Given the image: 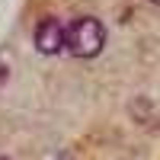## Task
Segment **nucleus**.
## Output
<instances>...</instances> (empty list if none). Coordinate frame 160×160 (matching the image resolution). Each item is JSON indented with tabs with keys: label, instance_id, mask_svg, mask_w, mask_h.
<instances>
[{
	"label": "nucleus",
	"instance_id": "7ed1b4c3",
	"mask_svg": "<svg viewBox=\"0 0 160 160\" xmlns=\"http://www.w3.org/2000/svg\"><path fill=\"white\" fill-rule=\"evenodd\" d=\"M55 160H74V157H71V154H58Z\"/></svg>",
	"mask_w": 160,
	"mask_h": 160
},
{
	"label": "nucleus",
	"instance_id": "f03ea898",
	"mask_svg": "<svg viewBox=\"0 0 160 160\" xmlns=\"http://www.w3.org/2000/svg\"><path fill=\"white\" fill-rule=\"evenodd\" d=\"M32 45H35V51L38 55H45V58H51V55H58L61 48H68V29L58 22V19H42L35 26V32H32Z\"/></svg>",
	"mask_w": 160,
	"mask_h": 160
},
{
	"label": "nucleus",
	"instance_id": "39448f33",
	"mask_svg": "<svg viewBox=\"0 0 160 160\" xmlns=\"http://www.w3.org/2000/svg\"><path fill=\"white\" fill-rule=\"evenodd\" d=\"M0 160H10V157H0Z\"/></svg>",
	"mask_w": 160,
	"mask_h": 160
},
{
	"label": "nucleus",
	"instance_id": "20e7f679",
	"mask_svg": "<svg viewBox=\"0 0 160 160\" xmlns=\"http://www.w3.org/2000/svg\"><path fill=\"white\" fill-rule=\"evenodd\" d=\"M151 3H157V7H160V0H151Z\"/></svg>",
	"mask_w": 160,
	"mask_h": 160
},
{
	"label": "nucleus",
	"instance_id": "f257e3e1",
	"mask_svg": "<svg viewBox=\"0 0 160 160\" xmlns=\"http://www.w3.org/2000/svg\"><path fill=\"white\" fill-rule=\"evenodd\" d=\"M106 45V26L96 19V16H80L71 22V29H68V48H71V55L74 58H96L99 51Z\"/></svg>",
	"mask_w": 160,
	"mask_h": 160
}]
</instances>
